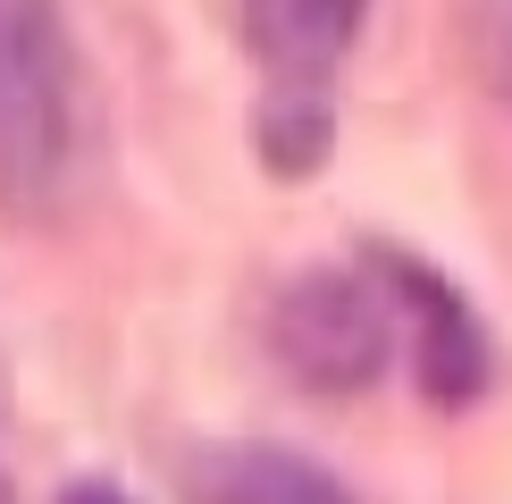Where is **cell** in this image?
Listing matches in <instances>:
<instances>
[{
    "mask_svg": "<svg viewBox=\"0 0 512 504\" xmlns=\"http://www.w3.org/2000/svg\"><path fill=\"white\" fill-rule=\"evenodd\" d=\"M84 168V59L59 0H0V210L59 219Z\"/></svg>",
    "mask_w": 512,
    "mask_h": 504,
    "instance_id": "obj_1",
    "label": "cell"
},
{
    "mask_svg": "<svg viewBox=\"0 0 512 504\" xmlns=\"http://www.w3.org/2000/svg\"><path fill=\"white\" fill-rule=\"evenodd\" d=\"M269 353L311 395L378 387V370L395 353L378 278H353V269H303V278H286V294L269 303Z\"/></svg>",
    "mask_w": 512,
    "mask_h": 504,
    "instance_id": "obj_2",
    "label": "cell"
},
{
    "mask_svg": "<svg viewBox=\"0 0 512 504\" xmlns=\"http://www.w3.org/2000/svg\"><path fill=\"white\" fill-rule=\"evenodd\" d=\"M370 278L387 303L412 311V345H420V395H429L437 412H462L487 395V378H496V345H487L479 311L454 294V278H437V269L403 261V252H378Z\"/></svg>",
    "mask_w": 512,
    "mask_h": 504,
    "instance_id": "obj_3",
    "label": "cell"
},
{
    "mask_svg": "<svg viewBox=\"0 0 512 504\" xmlns=\"http://www.w3.org/2000/svg\"><path fill=\"white\" fill-rule=\"evenodd\" d=\"M361 26H370V0H244L252 59L269 68V84H294V93H328Z\"/></svg>",
    "mask_w": 512,
    "mask_h": 504,
    "instance_id": "obj_4",
    "label": "cell"
},
{
    "mask_svg": "<svg viewBox=\"0 0 512 504\" xmlns=\"http://www.w3.org/2000/svg\"><path fill=\"white\" fill-rule=\"evenodd\" d=\"M202 504H353L319 462L277 454V446H236L202 471Z\"/></svg>",
    "mask_w": 512,
    "mask_h": 504,
    "instance_id": "obj_5",
    "label": "cell"
},
{
    "mask_svg": "<svg viewBox=\"0 0 512 504\" xmlns=\"http://www.w3.org/2000/svg\"><path fill=\"white\" fill-rule=\"evenodd\" d=\"M328 93H294V84H269V110H261V152L277 177H311L319 160H328Z\"/></svg>",
    "mask_w": 512,
    "mask_h": 504,
    "instance_id": "obj_6",
    "label": "cell"
},
{
    "mask_svg": "<svg viewBox=\"0 0 512 504\" xmlns=\"http://www.w3.org/2000/svg\"><path fill=\"white\" fill-rule=\"evenodd\" d=\"M462 59H471L479 93L512 110V0H462Z\"/></svg>",
    "mask_w": 512,
    "mask_h": 504,
    "instance_id": "obj_7",
    "label": "cell"
},
{
    "mask_svg": "<svg viewBox=\"0 0 512 504\" xmlns=\"http://www.w3.org/2000/svg\"><path fill=\"white\" fill-rule=\"evenodd\" d=\"M59 504H135V496H126V488H110V479H76V488L59 496Z\"/></svg>",
    "mask_w": 512,
    "mask_h": 504,
    "instance_id": "obj_8",
    "label": "cell"
}]
</instances>
